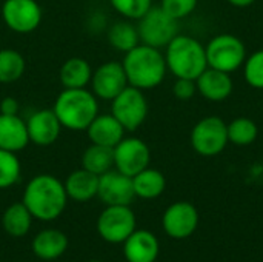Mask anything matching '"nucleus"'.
Segmentation results:
<instances>
[{
  "label": "nucleus",
  "instance_id": "obj_28",
  "mask_svg": "<svg viewBox=\"0 0 263 262\" xmlns=\"http://www.w3.org/2000/svg\"><path fill=\"white\" fill-rule=\"evenodd\" d=\"M259 137V127L250 117H236L228 124V141L237 147H248Z\"/></svg>",
  "mask_w": 263,
  "mask_h": 262
},
{
  "label": "nucleus",
  "instance_id": "obj_16",
  "mask_svg": "<svg viewBox=\"0 0 263 262\" xmlns=\"http://www.w3.org/2000/svg\"><path fill=\"white\" fill-rule=\"evenodd\" d=\"M196 86L197 93L208 102H223L233 94L234 82L231 74L208 66L196 79Z\"/></svg>",
  "mask_w": 263,
  "mask_h": 262
},
{
  "label": "nucleus",
  "instance_id": "obj_37",
  "mask_svg": "<svg viewBox=\"0 0 263 262\" xmlns=\"http://www.w3.org/2000/svg\"><path fill=\"white\" fill-rule=\"evenodd\" d=\"M89 262H100V261H89Z\"/></svg>",
  "mask_w": 263,
  "mask_h": 262
},
{
  "label": "nucleus",
  "instance_id": "obj_23",
  "mask_svg": "<svg viewBox=\"0 0 263 262\" xmlns=\"http://www.w3.org/2000/svg\"><path fill=\"white\" fill-rule=\"evenodd\" d=\"M91 76V63L83 57H69L59 69V80L63 88H86L89 86Z\"/></svg>",
  "mask_w": 263,
  "mask_h": 262
},
{
  "label": "nucleus",
  "instance_id": "obj_3",
  "mask_svg": "<svg viewBox=\"0 0 263 262\" xmlns=\"http://www.w3.org/2000/svg\"><path fill=\"white\" fill-rule=\"evenodd\" d=\"M62 128L69 131H86L100 113V100L88 88H63L52 105Z\"/></svg>",
  "mask_w": 263,
  "mask_h": 262
},
{
  "label": "nucleus",
  "instance_id": "obj_20",
  "mask_svg": "<svg viewBox=\"0 0 263 262\" xmlns=\"http://www.w3.org/2000/svg\"><path fill=\"white\" fill-rule=\"evenodd\" d=\"M63 185H65L68 199H72L76 202H88L97 198L99 176L85 168H79L68 174Z\"/></svg>",
  "mask_w": 263,
  "mask_h": 262
},
{
  "label": "nucleus",
  "instance_id": "obj_5",
  "mask_svg": "<svg viewBox=\"0 0 263 262\" xmlns=\"http://www.w3.org/2000/svg\"><path fill=\"white\" fill-rule=\"evenodd\" d=\"M205 53L210 68L228 74L242 68L247 59V46L242 39L228 32L214 36L205 45Z\"/></svg>",
  "mask_w": 263,
  "mask_h": 262
},
{
  "label": "nucleus",
  "instance_id": "obj_18",
  "mask_svg": "<svg viewBox=\"0 0 263 262\" xmlns=\"http://www.w3.org/2000/svg\"><path fill=\"white\" fill-rule=\"evenodd\" d=\"M125 128L111 113H99L86 128V134L91 144L114 148L123 137Z\"/></svg>",
  "mask_w": 263,
  "mask_h": 262
},
{
  "label": "nucleus",
  "instance_id": "obj_26",
  "mask_svg": "<svg viewBox=\"0 0 263 262\" xmlns=\"http://www.w3.org/2000/svg\"><path fill=\"white\" fill-rule=\"evenodd\" d=\"M80 164H82V168H85V170L100 176V174H103V173H106V171L114 168L112 148L91 144L82 153Z\"/></svg>",
  "mask_w": 263,
  "mask_h": 262
},
{
  "label": "nucleus",
  "instance_id": "obj_6",
  "mask_svg": "<svg viewBox=\"0 0 263 262\" xmlns=\"http://www.w3.org/2000/svg\"><path fill=\"white\" fill-rule=\"evenodd\" d=\"M190 144L199 156H219L230 144L228 124L219 116H206L200 119L191 130Z\"/></svg>",
  "mask_w": 263,
  "mask_h": 262
},
{
  "label": "nucleus",
  "instance_id": "obj_4",
  "mask_svg": "<svg viewBox=\"0 0 263 262\" xmlns=\"http://www.w3.org/2000/svg\"><path fill=\"white\" fill-rule=\"evenodd\" d=\"M165 60L168 73L176 79H191L196 80L206 68V53L205 45L188 34H177L165 46Z\"/></svg>",
  "mask_w": 263,
  "mask_h": 262
},
{
  "label": "nucleus",
  "instance_id": "obj_11",
  "mask_svg": "<svg viewBox=\"0 0 263 262\" xmlns=\"http://www.w3.org/2000/svg\"><path fill=\"white\" fill-rule=\"evenodd\" d=\"M114 168L129 178L136 176L151 162V150L140 137H123L114 148Z\"/></svg>",
  "mask_w": 263,
  "mask_h": 262
},
{
  "label": "nucleus",
  "instance_id": "obj_10",
  "mask_svg": "<svg viewBox=\"0 0 263 262\" xmlns=\"http://www.w3.org/2000/svg\"><path fill=\"white\" fill-rule=\"evenodd\" d=\"M0 15L9 31L29 34L40 26L43 11L37 0H5L0 8Z\"/></svg>",
  "mask_w": 263,
  "mask_h": 262
},
{
  "label": "nucleus",
  "instance_id": "obj_34",
  "mask_svg": "<svg viewBox=\"0 0 263 262\" xmlns=\"http://www.w3.org/2000/svg\"><path fill=\"white\" fill-rule=\"evenodd\" d=\"M108 17L105 15L103 11H94L88 20H86V28L88 31L94 32V34H99V32H103L108 29Z\"/></svg>",
  "mask_w": 263,
  "mask_h": 262
},
{
  "label": "nucleus",
  "instance_id": "obj_14",
  "mask_svg": "<svg viewBox=\"0 0 263 262\" xmlns=\"http://www.w3.org/2000/svg\"><path fill=\"white\" fill-rule=\"evenodd\" d=\"M97 198L105 205H129L136 199L133 178L117 171L116 168L100 174Z\"/></svg>",
  "mask_w": 263,
  "mask_h": 262
},
{
  "label": "nucleus",
  "instance_id": "obj_24",
  "mask_svg": "<svg viewBox=\"0 0 263 262\" xmlns=\"http://www.w3.org/2000/svg\"><path fill=\"white\" fill-rule=\"evenodd\" d=\"M106 39L111 48L116 51L125 54L134 46L140 43V36L137 31V25L133 23V20H117L106 29Z\"/></svg>",
  "mask_w": 263,
  "mask_h": 262
},
{
  "label": "nucleus",
  "instance_id": "obj_36",
  "mask_svg": "<svg viewBox=\"0 0 263 262\" xmlns=\"http://www.w3.org/2000/svg\"><path fill=\"white\" fill-rule=\"evenodd\" d=\"M230 5L236 6V8H248L251 6L253 3H256L257 0H227Z\"/></svg>",
  "mask_w": 263,
  "mask_h": 262
},
{
  "label": "nucleus",
  "instance_id": "obj_2",
  "mask_svg": "<svg viewBox=\"0 0 263 262\" xmlns=\"http://www.w3.org/2000/svg\"><path fill=\"white\" fill-rule=\"evenodd\" d=\"M128 85L142 91H149L163 83L168 68L162 49L139 43L123 54L122 60Z\"/></svg>",
  "mask_w": 263,
  "mask_h": 262
},
{
  "label": "nucleus",
  "instance_id": "obj_13",
  "mask_svg": "<svg viewBox=\"0 0 263 262\" xmlns=\"http://www.w3.org/2000/svg\"><path fill=\"white\" fill-rule=\"evenodd\" d=\"M199 210L188 201L173 202L162 216V229L173 239H186L199 227Z\"/></svg>",
  "mask_w": 263,
  "mask_h": 262
},
{
  "label": "nucleus",
  "instance_id": "obj_9",
  "mask_svg": "<svg viewBox=\"0 0 263 262\" xmlns=\"http://www.w3.org/2000/svg\"><path fill=\"white\" fill-rule=\"evenodd\" d=\"M136 229L137 219L129 205H106L97 219V232L109 244H123Z\"/></svg>",
  "mask_w": 263,
  "mask_h": 262
},
{
  "label": "nucleus",
  "instance_id": "obj_30",
  "mask_svg": "<svg viewBox=\"0 0 263 262\" xmlns=\"http://www.w3.org/2000/svg\"><path fill=\"white\" fill-rule=\"evenodd\" d=\"M111 8L123 19L137 22L154 5L153 0H109Z\"/></svg>",
  "mask_w": 263,
  "mask_h": 262
},
{
  "label": "nucleus",
  "instance_id": "obj_7",
  "mask_svg": "<svg viewBox=\"0 0 263 262\" xmlns=\"http://www.w3.org/2000/svg\"><path fill=\"white\" fill-rule=\"evenodd\" d=\"M109 113L122 124L125 131L139 130L149 113V105L145 96V91L128 85L119 96L111 100Z\"/></svg>",
  "mask_w": 263,
  "mask_h": 262
},
{
  "label": "nucleus",
  "instance_id": "obj_33",
  "mask_svg": "<svg viewBox=\"0 0 263 262\" xmlns=\"http://www.w3.org/2000/svg\"><path fill=\"white\" fill-rule=\"evenodd\" d=\"M197 93V86H196V80L191 79H176L174 85H173V94L176 99L179 100H191Z\"/></svg>",
  "mask_w": 263,
  "mask_h": 262
},
{
  "label": "nucleus",
  "instance_id": "obj_17",
  "mask_svg": "<svg viewBox=\"0 0 263 262\" xmlns=\"http://www.w3.org/2000/svg\"><path fill=\"white\" fill-rule=\"evenodd\" d=\"M160 253L157 236L149 230H134L123 242L126 262H156Z\"/></svg>",
  "mask_w": 263,
  "mask_h": 262
},
{
  "label": "nucleus",
  "instance_id": "obj_32",
  "mask_svg": "<svg viewBox=\"0 0 263 262\" xmlns=\"http://www.w3.org/2000/svg\"><path fill=\"white\" fill-rule=\"evenodd\" d=\"M199 0H160V8L176 20L186 19L197 8Z\"/></svg>",
  "mask_w": 263,
  "mask_h": 262
},
{
  "label": "nucleus",
  "instance_id": "obj_25",
  "mask_svg": "<svg viewBox=\"0 0 263 262\" xmlns=\"http://www.w3.org/2000/svg\"><path fill=\"white\" fill-rule=\"evenodd\" d=\"M32 215L26 208L23 202H14L11 204L2 216V225L3 230L14 238H22L25 236L31 225H32Z\"/></svg>",
  "mask_w": 263,
  "mask_h": 262
},
{
  "label": "nucleus",
  "instance_id": "obj_12",
  "mask_svg": "<svg viewBox=\"0 0 263 262\" xmlns=\"http://www.w3.org/2000/svg\"><path fill=\"white\" fill-rule=\"evenodd\" d=\"M128 86V79L122 62L108 60L92 69L89 90L99 100L111 102Z\"/></svg>",
  "mask_w": 263,
  "mask_h": 262
},
{
  "label": "nucleus",
  "instance_id": "obj_22",
  "mask_svg": "<svg viewBox=\"0 0 263 262\" xmlns=\"http://www.w3.org/2000/svg\"><path fill=\"white\" fill-rule=\"evenodd\" d=\"M133 187L136 198L153 201L160 198L166 190V178L160 170L146 167L145 170L133 176Z\"/></svg>",
  "mask_w": 263,
  "mask_h": 262
},
{
  "label": "nucleus",
  "instance_id": "obj_15",
  "mask_svg": "<svg viewBox=\"0 0 263 262\" xmlns=\"http://www.w3.org/2000/svg\"><path fill=\"white\" fill-rule=\"evenodd\" d=\"M26 130L29 144L37 147H49L60 137L63 128L52 108H40L28 116Z\"/></svg>",
  "mask_w": 263,
  "mask_h": 262
},
{
  "label": "nucleus",
  "instance_id": "obj_21",
  "mask_svg": "<svg viewBox=\"0 0 263 262\" xmlns=\"http://www.w3.org/2000/svg\"><path fill=\"white\" fill-rule=\"evenodd\" d=\"M32 253L43 261H54L60 258L68 249V238L63 232L46 229L35 235L31 244Z\"/></svg>",
  "mask_w": 263,
  "mask_h": 262
},
{
  "label": "nucleus",
  "instance_id": "obj_1",
  "mask_svg": "<svg viewBox=\"0 0 263 262\" xmlns=\"http://www.w3.org/2000/svg\"><path fill=\"white\" fill-rule=\"evenodd\" d=\"M22 202L39 221H54L66 208L68 195L63 182L48 173L31 178L25 187Z\"/></svg>",
  "mask_w": 263,
  "mask_h": 262
},
{
  "label": "nucleus",
  "instance_id": "obj_8",
  "mask_svg": "<svg viewBox=\"0 0 263 262\" xmlns=\"http://www.w3.org/2000/svg\"><path fill=\"white\" fill-rule=\"evenodd\" d=\"M137 31L140 43L162 49L179 34V20L168 15L160 6H153L137 20Z\"/></svg>",
  "mask_w": 263,
  "mask_h": 262
},
{
  "label": "nucleus",
  "instance_id": "obj_29",
  "mask_svg": "<svg viewBox=\"0 0 263 262\" xmlns=\"http://www.w3.org/2000/svg\"><path fill=\"white\" fill-rule=\"evenodd\" d=\"M22 176V164L17 153L0 148V190L14 187Z\"/></svg>",
  "mask_w": 263,
  "mask_h": 262
},
{
  "label": "nucleus",
  "instance_id": "obj_19",
  "mask_svg": "<svg viewBox=\"0 0 263 262\" xmlns=\"http://www.w3.org/2000/svg\"><path fill=\"white\" fill-rule=\"evenodd\" d=\"M29 144L26 120L18 114H0V148L20 153Z\"/></svg>",
  "mask_w": 263,
  "mask_h": 262
},
{
  "label": "nucleus",
  "instance_id": "obj_35",
  "mask_svg": "<svg viewBox=\"0 0 263 262\" xmlns=\"http://www.w3.org/2000/svg\"><path fill=\"white\" fill-rule=\"evenodd\" d=\"M20 105L18 100L12 96H6L0 100V114H18Z\"/></svg>",
  "mask_w": 263,
  "mask_h": 262
},
{
  "label": "nucleus",
  "instance_id": "obj_27",
  "mask_svg": "<svg viewBox=\"0 0 263 262\" xmlns=\"http://www.w3.org/2000/svg\"><path fill=\"white\" fill-rule=\"evenodd\" d=\"M26 60L23 54L12 48L0 49V83H14L25 74Z\"/></svg>",
  "mask_w": 263,
  "mask_h": 262
},
{
  "label": "nucleus",
  "instance_id": "obj_31",
  "mask_svg": "<svg viewBox=\"0 0 263 262\" xmlns=\"http://www.w3.org/2000/svg\"><path fill=\"white\" fill-rule=\"evenodd\" d=\"M242 68L247 83L256 90H263V49H257L251 56H247Z\"/></svg>",
  "mask_w": 263,
  "mask_h": 262
}]
</instances>
